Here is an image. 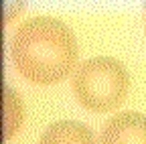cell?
Masks as SVG:
<instances>
[{
  "label": "cell",
  "instance_id": "obj_1",
  "mask_svg": "<svg viewBox=\"0 0 146 144\" xmlns=\"http://www.w3.org/2000/svg\"><path fill=\"white\" fill-rule=\"evenodd\" d=\"M77 41L71 29L53 16H35L16 29L10 55L27 81L51 85L65 79L77 63Z\"/></svg>",
  "mask_w": 146,
  "mask_h": 144
},
{
  "label": "cell",
  "instance_id": "obj_6",
  "mask_svg": "<svg viewBox=\"0 0 146 144\" xmlns=\"http://www.w3.org/2000/svg\"><path fill=\"white\" fill-rule=\"evenodd\" d=\"M144 12H146V10H144Z\"/></svg>",
  "mask_w": 146,
  "mask_h": 144
},
{
  "label": "cell",
  "instance_id": "obj_5",
  "mask_svg": "<svg viewBox=\"0 0 146 144\" xmlns=\"http://www.w3.org/2000/svg\"><path fill=\"white\" fill-rule=\"evenodd\" d=\"M25 106L23 100L12 87H4V138L10 140L23 126Z\"/></svg>",
  "mask_w": 146,
  "mask_h": 144
},
{
  "label": "cell",
  "instance_id": "obj_3",
  "mask_svg": "<svg viewBox=\"0 0 146 144\" xmlns=\"http://www.w3.org/2000/svg\"><path fill=\"white\" fill-rule=\"evenodd\" d=\"M100 144H146V116L138 112L116 114L104 124Z\"/></svg>",
  "mask_w": 146,
  "mask_h": 144
},
{
  "label": "cell",
  "instance_id": "obj_2",
  "mask_svg": "<svg viewBox=\"0 0 146 144\" xmlns=\"http://www.w3.org/2000/svg\"><path fill=\"white\" fill-rule=\"evenodd\" d=\"M71 87L83 108L91 112H110L126 100L130 75L118 59L94 57L73 71Z\"/></svg>",
  "mask_w": 146,
  "mask_h": 144
},
{
  "label": "cell",
  "instance_id": "obj_4",
  "mask_svg": "<svg viewBox=\"0 0 146 144\" xmlns=\"http://www.w3.org/2000/svg\"><path fill=\"white\" fill-rule=\"evenodd\" d=\"M39 144H96V138L85 124L75 120H59L43 132Z\"/></svg>",
  "mask_w": 146,
  "mask_h": 144
}]
</instances>
